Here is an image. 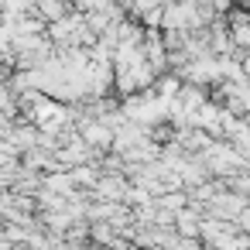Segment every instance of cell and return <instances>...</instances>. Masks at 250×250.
<instances>
[{
  "label": "cell",
  "instance_id": "obj_1",
  "mask_svg": "<svg viewBox=\"0 0 250 250\" xmlns=\"http://www.w3.org/2000/svg\"><path fill=\"white\" fill-rule=\"evenodd\" d=\"M199 28H209V21L195 0H171L165 7L161 31H199Z\"/></svg>",
  "mask_w": 250,
  "mask_h": 250
},
{
  "label": "cell",
  "instance_id": "obj_2",
  "mask_svg": "<svg viewBox=\"0 0 250 250\" xmlns=\"http://www.w3.org/2000/svg\"><path fill=\"white\" fill-rule=\"evenodd\" d=\"M69 11H76V4H69V0H38V4H35V14L45 18L48 24L59 21V18H65Z\"/></svg>",
  "mask_w": 250,
  "mask_h": 250
}]
</instances>
